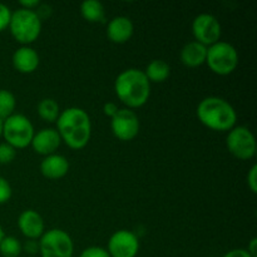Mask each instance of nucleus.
<instances>
[{
    "mask_svg": "<svg viewBox=\"0 0 257 257\" xmlns=\"http://www.w3.org/2000/svg\"><path fill=\"white\" fill-rule=\"evenodd\" d=\"M40 171L43 176L49 180H58L64 177L69 171V162L67 158L62 155L45 156L44 160L40 163Z\"/></svg>",
    "mask_w": 257,
    "mask_h": 257,
    "instance_id": "15",
    "label": "nucleus"
},
{
    "mask_svg": "<svg viewBox=\"0 0 257 257\" xmlns=\"http://www.w3.org/2000/svg\"><path fill=\"white\" fill-rule=\"evenodd\" d=\"M3 238H4V232H3V228L2 226H0V242H2Z\"/></svg>",
    "mask_w": 257,
    "mask_h": 257,
    "instance_id": "34",
    "label": "nucleus"
},
{
    "mask_svg": "<svg viewBox=\"0 0 257 257\" xmlns=\"http://www.w3.org/2000/svg\"><path fill=\"white\" fill-rule=\"evenodd\" d=\"M223 257H252V256H251L247 251L243 250V248H235V250L228 251V252Z\"/></svg>",
    "mask_w": 257,
    "mask_h": 257,
    "instance_id": "30",
    "label": "nucleus"
},
{
    "mask_svg": "<svg viewBox=\"0 0 257 257\" xmlns=\"http://www.w3.org/2000/svg\"><path fill=\"white\" fill-rule=\"evenodd\" d=\"M246 251H247V252L250 253L252 257H256V255H257V238L256 237L251 238L250 245H248L247 250Z\"/></svg>",
    "mask_w": 257,
    "mask_h": 257,
    "instance_id": "31",
    "label": "nucleus"
},
{
    "mask_svg": "<svg viewBox=\"0 0 257 257\" xmlns=\"http://www.w3.org/2000/svg\"><path fill=\"white\" fill-rule=\"evenodd\" d=\"M112 132L118 140L131 141L140 132V119L137 114L130 108L118 109L110 120Z\"/></svg>",
    "mask_w": 257,
    "mask_h": 257,
    "instance_id": "10",
    "label": "nucleus"
},
{
    "mask_svg": "<svg viewBox=\"0 0 257 257\" xmlns=\"http://www.w3.org/2000/svg\"><path fill=\"white\" fill-rule=\"evenodd\" d=\"M17 156V151L8 143H0V165L10 163Z\"/></svg>",
    "mask_w": 257,
    "mask_h": 257,
    "instance_id": "23",
    "label": "nucleus"
},
{
    "mask_svg": "<svg viewBox=\"0 0 257 257\" xmlns=\"http://www.w3.org/2000/svg\"><path fill=\"white\" fill-rule=\"evenodd\" d=\"M140 250V241L136 233L119 230L108 241V253L110 257H136Z\"/></svg>",
    "mask_w": 257,
    "mask_h": 257,
    "instance_id": "11",
    "label": "nucleus"
},
{
    "mask_svg": "<svg viewBox=\"0 0 257 257\" xmlns=\"http://www.w3.org/2000/svg\"><path fill=\"white\" fill-rule=\"evenodd\" d=\"M13 65L20 73H33L39 65V55L37 50L24 45L13 54Z\"/></svg>",
    "mask_w": 257,
    "mask_h": 257,
    "instance_id": "16",
    "label": "nucleus"
},
{
    "mask_svg": "<svg viewBox=\"0 0 257 257\" xmlns=\"http://www.w3.org/2000/svg\"><path fill=\"white\" fill-rule=\"evenodd\" d=\"M247 185L253 193L257 192V166L253 165L247 175Z\"/></svg>",
    "mask_w": 257,
    "mask_h": 257,
    "instance_id": "27",
    "label": "nucleus"
},
{
    "mask_svg": "<svg viewBox=\"0 0 257 257\" xmlns=\"http://www.w3.org/2000/svg\"><path fill=\"white\" fill-rule=\"evenodd\" d=\"M18 226L23 235L30 240L42 237L44 233V221L42 216L34 210H27L20 213L18 218Z\"/></svg>",
    "mask_w": 257,
    "mask_h": 257,
    "instance_id": "13",
    "label": "nucleus"
},
{
    "mask_svg": "<svg viewBox=\"0 0 257 257\" xmlns=\"http://www.w3.org/2000/svg\"><path fill=\"white\" fill-rule=\"evenodd\" d=\"M10 197H12V186L4 177L0 176V205L8 202Z\"/></svg>",
    "mask_w": 257,
    "mask_h": 257,
    "instance_id": "24",
    "label": "nucleus"
},
{
    "mask_svg": "<svg viewBox=\"0 0 257 257\" xmlns=\"http://www.w3.org/2000/svg\"><path fill=\"white\" fill-rule=\"evenodd\" d=\"M133 23L130 18L123 17H115L108 23L107 27V35L113 43H117V44H122V43L128 42L131 39V37L133 35Z\"/></svg>",
    "mask_w": 257,
    "mask_h": 257,
    "instance_id": "14",
    "label": "nucleus"
},
{
    "mask_svg": "<svg viewBox=\"0 0 257 257\" xmlns=\"http://www.w3.org/2000/svg\"><path fill=\"white\" fill-rule=\"evenodd\" d=\"M3 124H4V120H3L2 118H0V136L3 135Z\"/></svg>",
    "mask_w": 257,
    "mask_h": 257,
    "instance_id": "33",
    "label": "nucleus"
},
{
    "mask_svg": "<svg viewBox=\"0 0 257 257\" xmlns=\"http://www.w3.org/2000/svg\"><path fill=\"white\" fill-rule=\"evenodd\" d=\"M80 13L90 23L102 22L104 19V7L99 0H85L80 5Z\"/></svg>",
    "mask_w": 257,
    "mask_h": 257,
    "instance_id": "19",
    "label": "nucleus"
},
{
    "mask_svg": "<svg viewBox=\"0 0 257 257\" xmlns=\"http://www.w3.org/2000/svg\"><path fill=\"white\" fill-rule=\"evenodd\" d=\"M171 68L167 62L162 59H155L147 65L145 74L148 78V80L155 83H162L170 77Z\"/></svg>",
    "mask_w": 257,
    "mask_h": 257,
    "instance_id": "18",
    "label": "nucleus"
},
{
    "mask_svg": "<svg viewBox=\"0 0 257 257\" xmlns=\"http://www.w3.org/2000/svg\"><path fill=\"white\" fill-rule=\"evenodd\" d=\"M79 257H110L105 248L99 247V246H92L88 247L80 253Z\"/></svg>",
    "mask_w": 257,
    "mask_h": 257,
    "instance_id": "25",
    "label": "nucleus"
},
{
    "mask_svg": "<svg viewBox=\"0 0 257 257\" xmlns=\"http://www.w3.org/2000/svg\"><path fill=\"white\" fill-rule=\"evenodd\" d=\"M23 246L17 237L7 236L0 242V253L4 257H18L22 253Z\"/></svg>",
    "mask_w": 257,
    "mask_h": 257,
    "instance_id": "22",
    "label": "nucleus"
},
{
    "mask_svg": "<svg viewBox=\"0 0 257 257\" xmlns=\"http://www.w3.org/2000/svg\"><path fill=\"white\" fill-rule=\"evenodd\" d=\"M114 89L117 97L127 107L138 108L147 103L151 94V83L143 70L131 68L118 75Z\"/></svg>",
    "mask_w": 257,
    "mask_h": 257,
    "instance_id": "2",
    "label": "nucleus"
},
{
    "mask_svg": "<svg viewBox=\"0 0 257 257\" xmlns=\"http://www.w3.org/2000/svg\"><path fill=\"white\" fill-rule=\"evenodd\" d=\"M118 109H119V108H118L117 104L113 102L105 103L104 107H103V112H104V114L108 115V117H110V118L114 117L115 113L118 112Z\"/></svg>",
    "mask_w": 257,
    "mask_h": 257,
    "instance_id": "28",
    "label": "nucleus"
},
{
    "mask_svg": "<svg viewBox=\"0 0 257 257\" xmlns=\"http://www.w3.org/2000/svg\"><path fill=\"white\" fill-rule=\"evenodd\" d=\"M3 136L8 145L14 148H25L32 143L34 137V127L24 114H12L4 119Z\"/></svg>",
    "mask_w": 257,
    "mask_h": 257,
    "instance_id": "6",
    "label": "nucleus"
},
{
    "mask_svg": "<svg viewBox=\"0 0 257 257\" xmlns=\"http://www.w3.org/2000/svg\"><path fill=\"white\" fill-rule=\"evenodd\" d=\"M10 18H12V12L5 4L0 3V32L9 27Z\"/></svg>",
    "mask_w": 257,
    "mask_h": 257,
    "instance_id": "26",
    "label": "nucleus"
},
{
    "mask_svg": "<svg viewBox=\"0 0 257 257\" xmlns=\"http://www.w3.org/2000/svg\"><path fill=\"white\" fill-rule=\"evenodd\" d=\"M58 133L70 148L80 150L89 142L92 135V123L88 113L78 107L63 110L57 119Z\"/></svg>",
    "mask_w": 257,
    "mask_h": 257,
    "instance_id": "1",
    "label": "nucleus"
},
{
    "mask_svg": "<svg viewBox=\"0 0 257 257\" xmlns=\"http://www.w3.org/2000/svg\"><path fill=\"white\" fill-rule=\"evenodd\" d=\"M206 62L213 73L218 75H227L237 68L238 53L230 43L217 42L207 48Z\"/></svg>",
    "mask_w": 257,
    "mask_h": 257,
    "instance_id": "5",
    "label": "nucleus"
},
{
    "mask_svg": "<svg viewBox=\"0 0 257 257\" xmlns=\"http://www.w3.org/2000/svg\"><path fill=\"white\" fill-rule=\"evenodd\" d=\"M197 117L206 127L213 131H231L237 120L235 108L220 97H207L201 100Z\"/></svg>",
    "mask_w": 257,
    "mask_h": 257,
    "instance_id": "3",
    "label": "nucleus"
},
{
    "mask_svg": "<svg viewBox=\"0 0 257 257\" xmlns=\"http://www.w3.org/2000/svg\"><path fill=\"white\" fill-rule=\"evenodd\" d=\"M74 245L65 231L53 228L43 233L39 241V252L42 257H72Z\"/></svg>",
    "mask_w": 257,
    "mask_h": 257,
    "instance_id": "7",
    "label": "nucleus"
},
{
    "mask_svg": "<svg viewBox=\"0 0 257 257\" xmlns=\"http://www.w3.org/2000/svg\"><path fill=\"white\" fill-rule=\"evenodd\" d=\"M231 155L238 160H250L256 153V140L253 133L243 125H237L230 131L226 140Z\"/></svg>",
    "mask_w": 257,
    "mask_h": 257,
    "instance_id": "8",
    "label": "nucleus"
},
{
    "mask_svg": "<svg viewBox=\"0 0 257 257\" xmlns=\"http://www.w3.org/2000/svg\"><path fill=\"white\" fill-rule=\"evenodd\" d=\"M38 113L47 122H57L60 114L59 105L53 98H44L38 104Z\"/></svg>",
    "mask_w": 257,
    "mask_h": 257,
    "instance_id": "20",
    "label": "nucleus"
},
{
    "mask_svg": "<svg viewBox=\"0 0 257 257\" xmlns=\"http://www.w3.org/2000/svg\"><path fill=\"white\" fill-rule=\"evenodd\" d=\"M12 35L23 44H29L38 39L42 32V20L34 10L20 9L12 13L9 23Z\"/></svg>",
    "mask_w": 257,
    "mask_h": 257,
    "instance_id": "4",
    "label": "nucleus"
},
{
    "mask_svg": "<svg viewBox=\"0 0 257 257\" xmlns=\"http://www.w3.org/2000/svg\"><path fill=\"white\" fill-rule=\"evenodd\" d=\"M20 5H22L24 9L33 10V8L39 5V0H22V2H20Z\"/></svg>",
    "mask_w": 257,
    "mask_h": 257,
    "instance_id": "32",
    "label": "nucleus"
},
{
    "mask_svg": "<svg viewBox=\"0 0 257 257\" xmlns=\"http://www.w3.org/2000/svg\"><path fill=\"white\" fill-rule=\"evenodd\" d=\"M60 136L57 130L53 128H44L40 130L39 132L34 133V137L32 140V147L39 155L49 156L57 151V148L60 146Z\"/></svg>",
    "mask_w": 257,
    "mask_h": 257,
    "instance_id": "12",
    "label": "nucleus"
},
{
    "mask_svg": "<svg viewBox=\"0 0 257 257\" xmlns=\"http://www.w3.org/2000/svg\"><path fill=\"white\" fill-rule=\"evenodd\" d=\"M192 33L196 38V42L210 47L220 42L221 24L216 17L203 13L197 15L193 20Z\"/></svg>",
    "mask_w": 257,
    "mask_h": 257,
    "instance_id": "9",
    "label": "nucleus"
},
{
    "mask_svg": "<svg viewBox=\"0 0 257 257\" xmlns=\"http://www.w3.org/2000/svg\"><path fill=\"white\" fill-rule=\"evenodd\" d=\"M15 105H17L15 95L10 90L0 89V118L3 120L14 114Z\"/></svg>",
    "mask_w": 257,
    "mask_h": 257,
    "instance_id": "21",
    "label": "nucleus"
},
{
    "mask_svg": "<svg viewBox=\"0 0 257 257\" xmlns=\"http://www.w3.org/2000/svg\"><path fill=\"white\" fill-rule=\"evenodd\" d=\"M24 250L27 251L28 253H30V255H34V253H37L38 251H39V243L35 240L27 241V243L24 245Z\"/></svg>",
    "mask_w": 257,
    "mask_h": 257,
    "instance_id": "29",
    "label": "nucleus"
},
{
    "mask_svg": "<svg viewBox=\"0 0 257 257\" xmlns=\"http://www.w3.org/2000/svg\"><path fill=\"white\" fill-rule=\"evenodd\" d=\"M207 47L198 42H190L181 50V60L185 65L191 68L200 67L206 62Z\"/></svg>",
    "mask_w": 257,
    "mask_h": 257,
    "instance_id": "17",
    "label": "nucleus"
}]
</instances>
